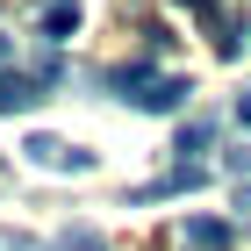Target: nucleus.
Returning a JSON list of instances; mask_svg holds the SVG:
<instances>
[{
  "instance_id": "1",
  "label": "nucleus",
  "mask_w": 251,
  "mask_h": 251,
  "mask_svg": "<svg viewBox=\"0 0 251 251\" xmlns=\"http://www.w3.org/2000/svg\"><path fill=\"white\" fill-rule=\"evenodd\" d=\"M187 94H194L187 79H179V72H165V79H151V86H144V94H136L129 108H144V115H173V108H179Z\"/></svg>"
},
{
  "instance_id": "2",
  "label": "nucleus",
  "mask_w": 251,
  "mask_h": 251,
  "mask_svg": "<svg viewBox=\"0 0 251 251\" xmlns=\"http://www.w3.org/2000/svg\"><path fill=\"white\" fill-rule=\"evenodd\" d=\"M208 43H215V58H237L244 50V15L237 7H208Z\"/></svg>"
},
{
  "instance_id": "3",
  "label": "nucleus",
  "mask_w": 251,
  "mask_h": 251,
  "mask_svg": "<svg viewBox=\"0 0 251 251\" xmlns=\"http://www.w3.org/2000/svg\"><path fill=\"white\" fill-rule=\"evenodd\" d=\"M201 179H208V165H173V173H165V179H151L136 201H173V194H194Z\"/></svg>"
},
{
  "instance_id": "4",
  "label": "nucleus",
  "mask_w": 251,
  "mask_h": 251,
  "mask_svg": "<svg viewBox=\"0 0 251 251\" xmlns=\"http://www.w3.org/2000/svg\"><path fill=\"white\" fill-rule=\"evenodd\" d=\"M43 100V86L36 79H22V72H0V115H29Z\"/></svg>"
},
{
  "instance_id": "5",
  "label": "nucleus",
  "mask_w": 251,
  "mask_h": 251,
  "mask_svg": "<svg viewBox=\"0 0 251 251\" xmlns=\"http://www.w3.org/2000/svg\"><path fill=\"white\" fill-rule=\"evenodd\" d=\"M230 223H223V215H194L187 223V251H230Z\"/></svg>"
},
{
  "instance_id": "6",
  "label": "nucleus",
  "mask_w": 251,
  "mask_h": 251,
  "mask_svg": "<svg viewBox=\"0 0 251 251\" xmlns=\"http://www.w3.org/2000/svg\"><path fill=\"white\" fill-rule=\"evenodd\" d=\"M215 144V115H194V122H179V136H173V151L187 158V165H201V151Z\"/></svg>"
},
{
  "instance_id": "7",
  "label": "nucleus",
  "mask_w": 251,
  "mask_h": 251,
  "mask_svg": "<svg viewBox=\"0 0 251 251\" xmlns=\"http://www.w3.org/2000/svg\"><path fill=\"white\" fill-rule=\"evenodd\" d=\"M79 29V0H50V7H43V43H65Z\"/></svg>"
},
{
  "instance_id": "8",
  "label": "nucleus",
  "mask_w": 251,
  "mask_h": 251,
  "mask_svg": "<svg viewBox=\"0 0 251 251\" xmlns=\"http://www.w3.org/2000/svg\"><path fill=\"white\" fill-rule=\"evenodd\" d=\"M58 251H108V237H100V230H86V223H72V230L58 237Z\"/></svg>"
},
{
  "instance_id": "9",
  "label": "nucleus",
  "mask_w": 251,
  "mask_h": 251,
  "mask_svg": "<svg viewBox=\"0 0 251 251\" xmlns=\"http://www.w3.org/2000/svg\"><path fill=\"white\" fill-rule=\"evenodd\" d=\"M22 151L36 158V165H58V158H65V144H58V136H29V144H22Z\"/></svg>"
},
{
  "instance_id": "10",
  "label": "nucleus",
  "mask_w": 251,
  "mask_h": 251,
  "mask_svg": "<svg viewBox=\"0 0 251 251\" xmlns=\"http://www.w3.org/2000/svg\"><path fill=\"white\" fill-rule=\"evenodd\" d=\"M58 165H65V173H94L100 158H94V151H79V144H65V158H58Z\"/></svg>"
},
{
  "instance_id": "11",
  "label": "nucleus",
  "mask_w": 251,
  "mask_h": 251,
  "mask_svg": "<svg viewBox=\"0 0 251 251\" xmlns=\"http://www.w3.org/2000/svg\"><path fill=\"white\" fill-rule=\"evenodd\" d=\"M223 165H230L237 179H251V144H230V151H223Z\"/></svg>"
},
{
  "instance_id": "12",
  "label": "nucleus",
  "mask_w": 251,
  "mask_h": 251,
  "mask_svg": "<svg viewBox=\"0 0 251 251\" xmlns=\"http://www.w3.org/2000/svg\"><path fill=\"white\" fill-rule=\"evenodd\" d=\"M237 122H244V129H251V94H244V100H237Z\"/></svg>"
},
{
  "instance_id": "13",
  "label": "nucleus",
  "mask_w": 251,
  "mask_h": 251,
  "mask_svg": "<svg viewBox=\"0 0 251 251\" xmlns=\"http://www.w3.org/2000/svg\"><path fill=\"white\" fill-rule=\"evenodd\" d=\"M237 208H244V223H251V187H237Z\"/></svg>"
},
{
  "instance_id": "14",
  "label": "nucleus",
  "mask_w": 251,
  "mask_h": 251,
  "mask_svg": "<svg viewBox=\"0 0 251 251\" xmlns=\"http://www.w3.org/2000/svg\"><path fill=\"white\" fill-rule=\"evenodd\" d=\"M179 7H215V0H179Z\"/></svg>"
},
{
  "instance_id": "15",
  "label": "nucleus",
  "mask_w": 251,
  "mask_h": 251,
  "mask_svg": "<svg viewBox=\"0 0 251 251\" xmlns=\"http://www.w3.org/2000/svg\"><path fill=\"white\" fill-rule=\"evenodd\" d=\"M0 187H7V165H0Z\"/></svg>"
}]
</instances>
